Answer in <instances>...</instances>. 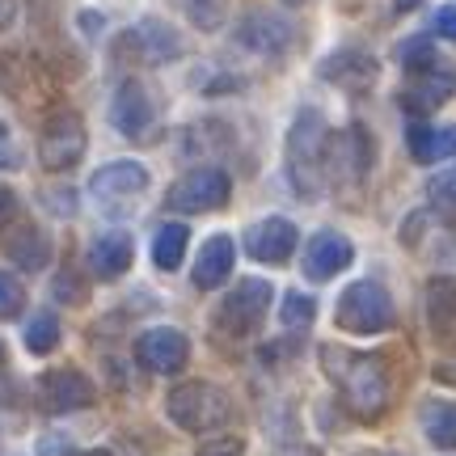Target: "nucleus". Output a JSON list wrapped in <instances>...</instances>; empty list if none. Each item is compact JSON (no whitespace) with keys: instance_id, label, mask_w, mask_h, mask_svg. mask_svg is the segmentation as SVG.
Segmentation results:
<instances>
[{"instance_id":"31","label":"nucleus","mask_w":456,"mask_h":456,"mask_svg":"<svg viewBox=\"0 0 456 456\" xmlns=\"http://www.w3.org/2000/svg\"><path fill=\"white\" fill-rule=\"evenodd\" d=\"M186 9H191V21L199 30H220L228 13V0H186Z\"/></svg>"},{"instance_id":"10","label":"nucleus","mask_w":456,"mask_h":456,"mask_svg":"<svg viewBox=\"0 0 456 456\" xmlns=\"http://www.w3.org/2000/svg\"><path fill=\"white\" fill-rule=\"evenodd\" d=\"M376 161V144L368 127H359V123H346L342 131L330 135V152H326V169L334 174V182H363L368 178V169Z\"/></svg>"},{"instance_id":"35","label":"nucleus","mask_w":456,"mask_h":456,"mask_svg":"<svg viewBox=\"0 0 456 456\" xmlns=\"http://www.w3.org/2000/svg\"><path fill=\"white\" fill-rule=\"evenodd\" d=\"M431 26H436V34H440V38L456 43V4H440V9H436V17H431Z\"/></svg>"},{"instance_id":"25","label":"nucleus","mask_w":456,"mask_h":456,"mask_svg":"<svg viewBox=\"0 0 456 456\" xmlns=\"http://www.w3.org/2000/svg\"><path fill=\"white\" fill-rule=\"evenodd\" d=\"M186 245H191V228L186 224H161L152 232V266L157 271H178L186 258Z\"/></svg>"},{"instance_id":"1","label":"nucleus","mask_w":456,"mask_h":456,"mask_svg":"<svg viewBox=\"0 0 456 456\" xmlns=\"http://www.w3.org/2000/svg\"><path fill=\"white\" fill-rule=\"evenodd\" d=\"M322 372L330 376V385L342 393L346 410L363 419V423H376L385 410H389L393 385H389V368L376 351H351V346H338V342H326L322 351Z\"/></svg>"},{"instance_id":"39","label":"nucleus","mask_w":456,"mask_h":456,"mask_svg":"<svg viewBox=\"0 0 456 456\" xmlns=\"http://www.w3.org/2000/svg\"><path fill=\"white\" fill-rule=\"evenodd\" d=\"M68 456H110V452H102V448H77V452H68Z\"/></svg>"},{"instance_id":"37","label":"nucleus","mask_w":456,"mask_h":456,"mask_svg":"<svg viewBox=\"0 0 456 456\" xmlns=\"http://www.w3.org/2000/svg\"><path fill=\"white\" fill-rule=\"evenodd\" d=\"M17 21V0H0V30H9Z\"/></svg>"},{"instance_id":"19","label":"nucleus","mask_w":456,"mask_h":456,"mask_svg":"<svg viewBox=\"0 0 456 456\" xmlns=\"http://www.w3.org/2000/svg\"><path fill=\"white\" fill-rule=\"evenodd\" d=\"M406 148L414 165H440L456 157V123H410L406 127Z\"/></svg>"},{"instance_id":"13","label":"nucleus","mask_w":456,"mask_h":456,"mask_svg":"<svg viewBox=\"0 0 456 456\" xmlns=\"http://www.w3.org/2000/svg\"><path fill=\"white\" fill-rule=\"evenodd\" d=\"M300 245V228L288 216H262L245 228V254L262 266H283Z\"/></svg>"},{"instance_id":"33","label":"nucleus","mask_w":456,"mask_h":456,"mask_svg":"<svg viewBox=\"0 0 456 456\" xmlns=\"http://www.w3.org/2000/svg\"><path fill=\"white\" fill-rule=\"evenodd\" d=\"M195 456H245V440L241 436H220V440H208Z\"/></svg>"},{"instance_id":"20","label":"nucleus","mask_w":456,"mask_h":456,"mask_svg":"<svg viewBox=\"0 0 456 456\" xmlns=\"http://www.w3.org/2000/svg\"><path fill=\"white\" fill-rule=\"evenodd\" d=\"M232 266H237V241H232L228 232H216V237H208V241H203V249H199L191 279H195L199 292H212V288L228 283Z\"/></svg>"},{"instance_id":"30","label":"nucleus","mask_w":456,"mask_h":456,"mask_svg":"<svg viewBox=\"0 0 456 456\" xmlns=\"http://www.w3.org/2000/svg\"><path fill=\"white\" fill-rule=\"evenodd\" d=\"M21 309H26V288H21V279L9 275V271H0V322L21 317Z\"/></svg>"},{"instance_id":"21","label":"nucleus","mask_w":456,"mask_h":456,"mask_svg":"<svg viewBox=\"0 0 456 456\" xmlns=\"http://www.w3.org/2000/svg\"><path fill=\"white\" fill-rule=\"evenodd\" d=\"M131 262H135V241H131V232H123V228H110V232L94 237V245H89V271L98 279L127 275Z\"/></svg>"},{"instance_id":"34","label":"nucleus","mask_w":456,"mask_h":456,"mask_svg":"<svg viewBox=\"0 0 456 456\" xmlns=\"http://www.w3.org/2000/svg\"><path fill=\"white\" fill-rule=\"evenodd\" d=\"M81 279H77V271H60V279H55V296L60 300H68V305H81L85 300V288H77Z\"/></svg>"},{"instance_id":"2","label":"nucleus","mask_w":456,"mask_h":456,"mask_svg":"<svg viewBox=\"0 0 456 456\" xmlns=\"http://www.w3.org/2000/svg\"><path fill=\"white\" fill-rule=\"evenodd\" d=\"M326 152H330V127L322 110H305L292 118L288 127V140H283V174H288V186L296 191V199H322L326 191Z\"/></svg>"},{"instance_id":"8","label":"nucleus","mask_w":456,"mask_h":456,"mask_svg":"<svg viewBox=\"0 0 456 456\" xmlns=\"http://www.w3.org/2000/svg\"><path fill=\"white\" fill-rule=\"evenodd\" d=\"M89 148V131H85V118L77 110H51L43 131H38V161L47 174H68L77 169Z\"/></svg>"},{"instance_id":"12","label":"nucleus","mask_w":456,"mask_h":456,"mask_svg":"<svg viewBox=\"0 0 456 456\" xmlns=\"http://www.w3.org/2000/svg\"><path fill=\"white\" fill-rule=\"evenodd\" d=\"M452 98H456V68L440 60L436 68H427V72H419V77H410V81L402 85L397 106L410 114V123H419L423 114L440 110V106H448Z\"/></svg>"},{"instance_id":"41","label":"nucleus","mask_w":456,"mask_h":456,"mask_svg":"<svg viewBox=\"0 0 456 456\" xmlns=\"http://www.w3.org/2000/svg\"><path fill=\"white\" fill-rule=\"evenodd\" d=\"M283 4H292V9H296V4H305V0H283Z\"/></svg>"},{"instance_id":"14","label":"nucleus","mask_w":456,"mask_h":456,"mask_svg":"<svg viewBox=\"0 0 456 456\" xmlns=\"http://www.w3.org/2000/svg\"><path fill=\"white\" fill-rule=\"evenodd\" d=\"M38 402L47 414H72V410L94 406L98 389L81 368H51V372L38 376Z\"/></svg>"},{"instance_id":"32","label":"nucleus","mask_w":456,"mask_h":456,"mask_svg":"<svg viewBox=\"0 0 456 456\" xmlns=\"http://www.w3.org/2000/svg\"><path fill=\"white\" fill-rule=\"evenodd\" d=\"M0 169H21V148L9 123H0Z\"/></svg>"},{"instance_id":"17","label":"nucleus","mask_w":456,"mask_h":456,"mask_svg":"<svg viewBox=\"0 0 456 456\" xmlns=\"http://www.w3.org/2000/svg\"><path fill=\"white\" fill-rule=\"evenodd\" d=\"M317 77L334 89H346V94H368L380 81V60L368 55L363 47H338L317 64Z\"/></svg>"},{"instance_id":"28","label":"nucleus","mask_w":456,"mask_h":456,"mask_svg":"<svg viewBox=\"0 0 456 456\" xmlns=\"http://www.w3.org/2000/svg\"><path fill=\"white\" fill-rule=\"evenodd\" d=\"M397 64L406 68L410 77H419V72L440 64V55H436V47H431L427 34H410V38H402V47H397Z\"/></svg>"},{"instance_id":"18","label":"nucleus","mask_w":456,"mask_h":456,"mask_svg":"<svg viewBox=\"0 0 456 456\" xmlns=\"http://www.w3.org/2000/svg\"><path fill=\"white\" fill-rule=\"evenodd\" d=\"M152 118H157V102H152V94L144 89V81L127 77V81L114 89V98H110L114 131H118V135H127V140H144L148 127H152Z\"/></svg>"},{"instance_id":"29","label":"nucleus","mask_w":456,"mask_h":456,"mask_svg":"<svg viewBox=\"0 0 456 456\" xmlns=\"http://www.w3.org/2000/svg\"><path fill=\"white\" fill-rule=\"evenodd\" d=\"M313 317H317V300H313V296H305V292L283 296V305H279V322H283V330L300 334V330L313 326Z\"/></svg>"},{"instance_id":"36","label":"nucleus","mask_w":456,"mask_h":456,"mask_svg":"<svg viewBox=\"0 0 456 456\" xmlns=\"http://www.w3.org/2000/svg\"><path fill=\"white\" fill-rule=\"evenodd\" d=\"M13 212H17V195L9 191V186H0V224H4Z\"/></svg>"},{"instance_id":"23","label":"nucleus","mask_w":456,"mask_h":456,"mask_svg":"<svg viewBox=\"0 0 456 456\" xmlns=\"http://www.w3.org/2000/svg\"><path fill=\"white\" fill-rule=\"evenodd\" d=\"M419 423H423V436L444 452H456V402L448 397H431L419 410Z\"/></svg>"},{"instance_id":"6","label":"nucleus","mask_w":456,"mask_h":456,"mask_svg":"<svg viewBox=\"0 0 456 456\" xmlns=\"http://www.w3.org/2000/svg\"><path fill=\"white\" fill-rule=\"evenodd\" d=\"M271 300H275V288L266 283V279H237L232 283V292L216 305V330L228 334V338H249V334H258V326L266 322V313H271Z\"/></svg>"},{"instance_id":"9","label":"nucleus","mask_w":456,"mask_h":456,"mask_svg":"<svg viewBox=\"0 0 456 456\" xmlns=\"http://www.w3.org/2000/svg\"><path fill=\"white\" fill-rule=\"evenodd\" d=\"M148 165L140 161H110V165H102L98 174L89 178V199L98 203L102 212H110V216H123L131 212L140 199H144L148 191Z\"/></svg>"},{"instance_id":"38","label":"nucleus","mask_w":456,"mask_h":456,"mask_svg":"<svg viewBox=\"0 0 456 456\" xmlns=\"http://www.w3.org/2000/svg\"><path fill=\"white\" fill-rule=\"evenodd\" d=\"M419 4H423V0H393V9H397V13H410V9H419Z\"/></svg>"},{"instance_id":"24","label":"nucleus","mask_w":456,"mask_h":456,"mask_svg":"<svg viewBox=\"0 0 456 456\" xmlns=\"http://www.w3.org/2000/svg\"><path fill=\"white\" fill-rule=\"evenodd\" d=\"M4 249H9V258L21 266V271H43L51 262V237L43 232V228H34V224H21L4 241Z\"/></svg>"},{"instance_id":"11","label":"nucleus","mask_w":456,"mask_h":456,"mask_svg":"<svg viewBox=\"0 0 456 456\" xmlns=\"http://www.w3.org/2000/svg\"><path fill=\"white\" fill-rule=\"evenodd\" d=\"M296 43L292 21L283 13H266V9H254L237 21V47L249 51V55H262V60H279L288 55Z\"/></svg>"},{"instance_id":"22","label":"nucleus","mask_w":456,"mask_h":456,"mask_svg":"<svg viewBox=\"0 0 456 456\" xmlns=\"http://www.w3.org/2000/svg\"><path fill=\"white\" fill-rule=\"evenodd\" d=\"M423 313H427V330L436 338H452L456 334V279L436 275L423 292Z\"/></svg>"},{"instance_id":"40","label":"nucleus","mask_w":456,"mask_h":456,"mask_svg":"<svg viewBox=\"0 0 456 456\" xmlns=\"http://www.w3.org/2000/svg\"><path fill=\"white\" fill-rule=\"evenodd\" d=\"M355 456H389V452H376V448H368V452H355Z\"/></svg>"},{"instance_id":"27","label":"nucleus","mask_w":456,"mask_h":456,"mask_svg":"<svg viewBox=\"0 0 456 456\" xmlns=\"http://www.w3.org/2000/svg\"><path fill=\"white\" fill-rule=\"evenodd\" d=\"M60 346V317L55 313H34L26 322V351L30 355H51Z\"/></svg>"},{"instance_id":"3","label":"nucleus","mask_w":456,"mask_h":456,"mask_svg":"<svg viewBox=\"0 0 456 456\" xmlns=\"http://www.w3.org/2000/svg\"><path fill=\"white\" fill-rule=\"evenodd\" d=\"M165 414L182 431L208 436V431H220L232 419V397L212 380H182L165 397Z\"/></svg>"},{"instance_id":"4","label":"nucleus","mask_w":456,"mask_h":456,"mask_svg":"<svg viewBox=\"0 0 456 456\" xmlns=\"http://www.w3.org/2000/svg\"><path fill=\"white\" fill-rule=\"evenodd\" d=\"M334 326L342 334H355V338H372L393 330V296L376 283V279H355L346 283L334 305Z\"/></svg>"},{"instance_id":"16","label":"nucleus","mask_w":456,"mask_h":456,"mask_svg":"<svg viewBox=\"0 0 456 456\" xmlns=\"http://www.w3.org/2000/svg\"><path fill=\"white\" fill-rule=\"evenodd\" d=\"M351 262H355V245H351V237L338 232V228H322V232H313L309 245H305L300 271H305V279H313V283H326V279L342 275Z\"/></svg>"},{"instance_id":"5","label":"nucleus","mask_w":456,"mask_h":456,"mask_svg":"<svg viewBox=\"0 0 456 456\" xmlns=\"http://www.w3.org/2000/svg\"><path fill=\"white\" fill-rule=\"evenodd\" d=\"M182 34L161 21V17H144L114 38V60L118 64H140V68H161L182 60Z\"/></svg>"},{"instance_id":"15","label":"nucleus","mask_w":456,"mask_h":456,"mask_svg":"<svg viewBox=\"0 0 456 456\" xmlns=\"http://www.w3.org/2000/svg\"><path fill=\"white\" fill-rule=\"evenodd\" d=\"M135 359H140V368H148V372L174 376L191 363V338L174 326H152L135 338Z\"/></svg>"},{"instance_id":"26","label":"nucleus","mask_w":456,"mask_h":456,"mask_svg":"<svg viewBox=\"0 0 456 456\" xmlns=\"http://www.w3.org/2000/svg\"><path fill=\"white\" fill-rule=\"evenodd\" d=\"M427 208L440 216L448 228H456V165L427 182Z\"/></svg>"},{"instance_id":"7","label":"nucleus","mask_w":456,"mask_h":456,"mask_svg":"<svg viewBox=\"0 0 456 456\" xmlns=\"http://www.w3.org/2000/svg\"><path fill=\"white\" fill-rule=\"evenodd\" d=\"M228 199H232L228 169H220V165H199V169H186V174L165 191V212H178V216L220 212Z\"/></svg>"}]
</instances>
